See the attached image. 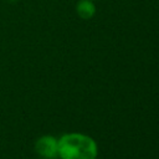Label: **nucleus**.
I'll use <instances>...</instances> for the list:
<instances>
[{
  "mask_svg": "<svg viewBox=\"0 0 159 159\" xmlns=\"http://www.w3.org/2000/svg\"><path fill=\"white\" fill-rule=\"evenodd\" d=\"M58 139L60 159H96L98 147L96 140L83 133H66Z\"/></svg>",
  "mask_w": 159,
  "mask_h": 159,
  "instance_id": "1",
  "label": "nucleus"
},
{
  "mask_svg": "<svg viewBox=\"0 0 159 159\" xmlns=\"http://www.w3.org/2000/svg\"><path fill=\"white\" fill-rule=\"evenodd\" d=\"M35 152L43 159L58 158V139L53 135H41L35 142Z\"/></svg>",
  "mask_w": 159,
  "mask_h": 159,
  "instance_id": "2",
  "label": "nucleus"
},
{
  "mask_svg": "<svg viewBox=\"0 0 159 159\" xmlns=\"http://www.w3.org/2000/svg\"><path fill=\"white\" fill-rule=\"evenodd\" d=\"M97 12V7L93 0H78L76 4V14L83 20L92 19Z\"/></svg>",
  "mask_w": 159,
  "mask_h": 159,
  "instance_id": "3",
  "label": "nucleus"
},
{
  "mask_svg": "<svg viewBox=\"0 0 159 159\" xmlns=\"http://www.w3.org/2000/svg\"><path fill=\"white\" fill-rule=\"evenodd\" d=\"M93 1H96V0H93Z\"/></svg>",
  "mask_w": 159,
  "mask_h": 159,
  "instance_id": "4",
  "label": "nucleus"
}]
</instances>
